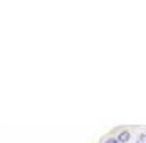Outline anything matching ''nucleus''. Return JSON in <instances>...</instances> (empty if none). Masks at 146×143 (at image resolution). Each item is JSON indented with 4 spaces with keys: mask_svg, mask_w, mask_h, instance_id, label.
Masks as SVG:
<instances>
[{
    "mask_svg": "<svg viewBox=\"0 0 146 143\" xmlns=\"http://www.w3.org/2000/svg\"><path fill=\"white\" fill-rule=\"evenodd\" d=\"M116 138H118V142H119V143H126V142H129V138H131V133H129L128 130H121V132L118 133V136H116Z\"/></svg>",
    "mask_w": 146,
    "mask_h": 143,
    "instance_id": "1",
    "label": "nucleus"
},
{
    "mask_svg": "<svg viewBox=\"0 0 146 143\" xmlns=\"http://www.w3.org/2000/svg\"><path fill=\"white\" fill-rule=\"evenodd\" d=\"M105 143H119V142H118V138H108Z\"/></svg>",
    "mask_w": 146,
    "mask_h": 143,
    "instance_id": "2",
    "label": "nucleus"
},
{
    "mask_svg": "<svg viewBox=\"0 0 146 143\" xmlns=\"http://www.w3.org/2000/svg\"><path fill=\"white\" fill-rule=\"evenodd\" d=\"M145 140H146V135H145Z\"/></svg>",
    "mask_w": 146,
    "mask_h": 143,
    "instance_id": "3",
    "label": "nucleus"
}]
</instances>
